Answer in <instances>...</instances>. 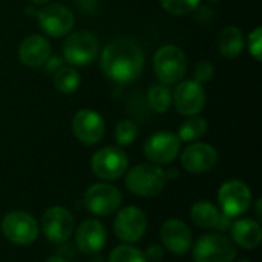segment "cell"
I'll use <instances>...</instances> for the list:
<instances>
[{"mask_svg": "<svg viewBox=\"0 0 262 262\" xmlns=\"http://www.w3.org/2000/svg\"><path fill=\"white\" fill-rule=\"evenodd\" d=\"M154 69L163 84H177L187 72V58L177 45H164L154 55Z\"/></svg>", "mask_w": 262, "mask_h": 262, "instance_id": "obj_3", "label": "cell"}, {"mask_svg": "<svg viewBox=\"0 0 262 262\" xmlns=\"http://www.w3.org/2000/svg\"><path fill=\"white\" fill-rule=\"evenodd\" d=\"M52 55L51 43L41 34H31L25 37L18 46V58L28 68H41Z\"/></svg>", "mask_w": 262, "mask_h": 262, "instance_id": "obj_19", "label": "cell"}, {"mask_svg": "<svg viewBox=\"0 0 262 262\" xmlns=\"http://www.w3.org/2000/svg\"><path fill=\"white\" fill-rule=\"evenodd\" d=\"M100 68L111 81L129 84L135 81L144 69L143 49L130 38L112 40L101 51Z\"/></svg>", "mask_w": 262, "mask_h": 262, "instance_id": "obj_1", "label": "cell"}, {"mask_svg": "<svg viewBox=\"0 0 262 262\" xmlns=\"http://www.w3.org/2000/svg\"><path fill=\"white\" fill-rule=\"evenodd\" d=\"M167 178L166 172L161 169V166L146 163V164H137L126 170L124 173V186L126 189L141 198H152L160 195L166 187Z\"/></svg>", "mask_w": 262, "mask_h": 262, "instance_id": "obj_2", "label": "cell"}, {"mask_svg": "<svg viewBox=\"0 0 262 262\" xmlns=\"http://www.w3.org/2000/svg\"><path fill=\"white\" fill-rule=\"evenodd\" d=\"M147 230L146 213L137 206H127L118 210L114 220V233L123 244L138 243Z\"/></svg>", "mask_w": 262, "mask_h": 262, "instance_id": "obj_13", "label": "cell"}, {"mask_svg": "<svg viewBox=\"0 0 262 262\" xmlns=\"http://www.w3.org/2000/svg\"><path fill=\"white\" fill-rule=\"evenodd\" d=\"M63 66V61H61V58L58 57V55H51L49 58H48V61L45 63V68H46V71L48 72H55L57 69H60Z\"/></svg>", "mask_w": 262, "mask_h": 262, "instance_id": "obj_33", "label": "cell"}, {"mask_svg": "<svg viewBox=\"0 0 262 262\" xmlns=\"http://www.w3.org/2000/svg\"><path fill=\"white\" fill-rule=\"evenodd\" d=\"M143 152L152 164L166 166L178 158L181 152V141L178 135L170 130H158L146 140Z\"/></svg>", "mask_w": 262, "mask_h": 262, "instance_id": "obj_12", "label": "cell"}, {"mask_svg": "<svg viewBox=\"0 0 262 262\" xmlns=\"http://www.w3.org/2000/svg\"><path fill=\"white\" fill-rule=\"evenodd\" d=\"M114 137H115V141L120 147L130 146L138 137V126L132 120H121L115 126Z\"/></svg>", "mask_w": 262, "mask_h": 262, "instance_id": "obj_27", "label": "cell"}, {"mask_svg": "<svg viewBox=\"0 0 262 262\" xmlns=\"http://www.w3.org/2000/svg\"><path fill=\"white\" fill-rule=\"evenodd\" d=\"M172 104L178 114L186 117L198 115L206 106V91L196 80H181L172 94Z\"/></svg>", "mask_w": 262, "mask_h": 262, "instance_id": "obj_14", "label": "cell"}, {"mask_svg": "<svg viewBox=\"0 0 262 262\" xmlns=\"http://www.w3.org/2000/svg\"><path fill=\"white\" fill-rule=\"evenodd\" d=\"M233 262H252V261H249V259H239V261H236V259H235Z\"/></svg>", "mask_w": 262, "mask_h": 262, "instance_id": "obj_41", "label": "cell"}, {"mask_svg": "<svg viewBox=\"0 0 262 262\" xmlns=\"http://www.w3.org/2000/svg\"><path fill=\"white\" fill-rule=\"evenodd\" d=\"M255 204H256V206H255V215H256V220H258V221H261L262 220V210H261L262 200L261 198H258Z\"/></svg>", "mask_w": 262, "mask_h": 262, "instance_id": "obj_35", "label": "cell"}, {"mask_svg": "<svg viewBox=\"0 0 262 262\" xmlns=\"http://www.w3.org/2000/svg\"><path fill=\"white\" fill-rule=\"evenodd\" d=\"M164 172H166V178H167V180H175V178H178V177H180L178 170H175V169H170V170H164Z\"/></svg>", "mask_w": 262, "mask_h": 262, "instance_id": "obj_36", "label": "cell"}, {"mask_svg": "<svg viewBox=\"0 0 262 262\" xmlns=\"http://www.w3.org/2000/svg\"><path fill=\"white\" fill-rule=\"evenodd\" d=\"M72 134L80 143L95 146L106 134L104 118L94 109H81L72 118Z\"/></svg>", "mask_w": 262, "mask_h": 262, "instance_id": "obj_15", "label": "cell"}, {"mask_svg": "<svg viewBox=\"0 0 262 262\" xmlns=\"http://www.w3.org/2000/svg\"><path fill=\"white\" fill-rule=\"evenodd\" d=\"M206 2H209V3H218L220 0H206Z\"/></svg>", "mask_w": 262, "mask_h": 262, "instance_id": "obj_40", "label": "cell"}, {"mask_svg": "<svg viewBox=\"0 0 262 262\" xmlns=\"http://www.w3.org/2000/svg\"><path fill=\"white\" fill-rule=\"evenodd\" d=\"M81 84V77L74 66H61L54 72V88L61 94H72Z\"/></svg>", "mask_w": 262, "mask_h": 262, "instance_id": "obj_23", "label": "cell"}, {"mask_svg": "<svg viewBox=\"0 0 262 262\" xmlns=\"http://www.w3.org/2000/svg\"><path fill=\"white\" fill-rule=\"evenodd\" d=\"M107 262H147L144 252L132 244H120L112 249Z\"/></svg>", "mask_w": 262, "mask_h": 262, "instance_id": "obj_26", "label": "cell"}, {"mask_svg": "<svg viewBox=\"0 0 262 262\" xmlns=\"http://www.w3.org/2000/svg\"><path fill=\"white\" fill-rule=\"evenodd\" d=\"M147 103L152 111L157 114H164L172 106V91L167 84L158 83L149 88L147 91Z\"/></svg>", "mask_w": 262, "mask_h": 262, "instance_id": "obj_25", "label": "cell"}, {"mask_svg": "<svg viewBox=\"0 0 262 262\" xmlns=\"http://www.w3.org/2000/svg\"><path fill=\"white\" fill-rule=\"evenodd\" d=\"M236 255V246L223 233L203 235L196 239L192 249L195 262H233Z\"/></svg>", "mask_w": 262, "mask_h": 262, "instance_id": "obj_6", "label": "cell"}, {"mask_svg": "<svg viewBox=\"0 0 262 262\" xmlns=\"http://www.w3.org/2000/svg\"><path fill=\"white\" fill-rule=\"evenodd\" d=\"M45 262H68V259L63 258V256H60V255H52V256H49Z\"/></svg>", "mask_w": 262, "mask_h": 262, "instance_id": "obj_37", "label": "cell"}, {"mask_svg": "<svg viewBox=\"0 0 262 262\" xmlns=\"http://www.w3.org/2000/svg\"><path fill=\"white\" fill-rule=\"evenodd\" d=\"M233 221H235L233 218H230V216H227V215L221 213L220 221H218V226H216V230H218V232H227V230H230V227H232V223H233Z\"/></svg>", "mask_w": 262, "mask_h": 262, "instance_id": "obj_34", "label": "cell"}, {"mask_svg": "<svg viewBox=\"0 0 262 262\" xmlns=\"http://www.w3.org/2000/svg\"><path fill=\"white\" fill-rule=\"evenodd\" d=\"M213 77H215V66H213L212 61L203 60V61H200L196 64V68H195V78L193 80H196L198 83L203 84V83H209Z\"/></svg>", "mask_w": 262, "mask_h": 262, "instance_id": "obj_30", "label": "cell"}, {"mask_svg": "<svg viewBox=\"0 0 262 262\" xmlns=\"http://www.w3.org/2000/svg\"><path fill=\"white\" fill-rule=\"evenodd\" d=\"M218 203L221 207V213L235 220L250 209L253 203V195L250 187L244 181L229 180L223 183L218 190Z\"/></svg>", "mask_w": 262, "mask_h": 262, "instance_id": "obj_10", "label": "cell"}, {"mask_svg": "<svg viewBox=\"0 0 262 262\" xmlns=\"http://www.w3.org/2000/svg\"><path fill=\"white\" fill-rule=\"evenodd\" d=\"M244 46H246V40H244V34L239 28L230 25L220 31L218 49L223 57L236 58L244 51Z\"/></svg>", "mask_w": 262, "mask_h": 262, "instance_id": "obj_21", "label": "cell"}, {"mask_svg": "<svg viewBox=\"0 0 262 262\" xmlns=\"http://www.w3.org/2000/svg\"><path fill=\"white\" fill-rule=\"evenodd\" d=\"M129 167V158L120 146H104L91 158L92 173L101 181H115L124 177Z\"/></svg>", "mask_w": 262, "mask_h": 262, "instance_id": "obj_8", "label": "cell"}, {"mask_svg": "<svg viewBox=\"0 0 262 262\" xmlns=\"http://www.w3.org/2000/svg\"><path fill=\"white\" fill-rule=\"evenodd\" d=\"M34 5H37V6H43V5H46V3H51V0H31Z\"/></svg>", "mask_w": 262, "mask_h": 262, "instance_id": "obj_39", "label": "cell"}, {"mask_svg": "<svg viewBox=\"0 0 262 262\" xmlns=\"http://www.w3.org/2000/svg\"><path fill=\"white\" fill-rule=\"evenodd\" d=\"M193 14H195V18L198 20V21H201V23H209L212 18H213V11L209 8V6H206V5H198V8L193 11Z\"/></svg>", "mask_w": 262, "mask_h": 262, "instance_id": "obj_32", "label": "cell"}, {"mask_svg": "<svg viewBox=\"0 0 262 262\" xmlns=\"http://www.w3.org/2000/svg\"><path fill=\"white\" fill-rule=\"evenodd\" d=\"M144 256H146L147 262H160L163 259V256H164V249H163L161 244H152V246L147 247Z\"/></svg>", "mask_w": 262, "mask_h": 262, "instance_id": "obj_31", "label": "cell"}, {"mask_svg": "<svg viewBox=\"0 0 262 262\" xmlns=\"http://www.w3.org/2000/svg\"><path fill=\"white\" fill-rule=\"evenodd\" d=\"M123 203V195L118 187L107 181L95 183L89 186L83 195V204L86 210L95 216H109L115 213Z\"/></svg>", "mask_w": 262, "mask_h": 262, "instance_id": "obj_9", "label": "cell"}, {"mask_svg": "<svg viewBox=\"0 0 262 262\" xmlns=\"http://www.w3.org/2000/svg\"><path fill=\"white\" fill-rule=\"evenodd\" d=\"M100 52L98 38L84 29L69 32L63 43V57L69 66L81 68L91 64Z\"/></svg>", "mask_w": 262, "mask_h": 262, "instance_id": "obj_5", "label": "cell"}, {"mask_svg": "<svg viewBox=\"0 0 262 262\" xmlns=\"http://www.w3.org/2000/svg\"><path fill=\"white\" fill-rule=\"evenodd\" d=\"M247 48L250 55L256 60L261 61L262 60V29L261 26H256L247 38Z\"/></svg>", "mask_w": 262, "mask_h": 262, "instance_id": "obj_29", "label": "cell"}, {"mask_svg": "<svg viewBox=\"0 0 262 262\" xmlns=\"http://www.w3.org/2000/svg\"><path fill=\"white\" fill-rule=\"evenodd\" d=\"M35 20L40 28V31L54 38L66 37L74 25H75V15L74 12L61 5V3H46L35 12Z\"/></svg>", "mask_w": 262, "mask_h": 262, "instance_id": "obj_7", "label": "cell"}, {"mask_svg": "<svg viewBox=\"0 0 262 262\" xmlns=\"http://www.w3.org/2000/svg\"><path fill=\"white\" fill-rule=\"evenodd\" d=\"M160 239H161L163 249L177 256L186 255L192 249V244H193L192 230L181 220L164 221L160 229Z\"/></svg>", "mask_w": 262, "mask_h": 262, "instance_id": "obj_17", "label": "cell"}, {"mask_svg": "<svg viewBox=\"0 0 262 262\" xmlns=\"http://www.w3.org/2000/svg\"><path fill=\"white\" fill-rule=\"evenodd\" d=\"M207 132V121L200 115L189 117L178 127V138L181 143H195L203 138Z\"/></svg>", "mask_w": 262, "mask_h": 262, "instance_id": "obj_24", "label": "cell"}, {"mask_svg": "<svg viewBox=\"0 0 262 262\" xmlns=\"http://www.w3.org/2000/svg\"><path fill=\"white\" fill-rule=\"evenodd\" d=\"M230 239L235 246L246 250H253L259 247L262 243V229L259 221L252 218H238L232 223Z\"/></svg>", "mask_w": 262, "mask_h": 262, "instance_id": "obj_20", "label": "cell"}, {"mask_svg": "<svg viewBox=\"0 0 262 262\" xmlns=\"http://www.w3.org/2000/svg\"><path fill=\"white\" fill-rule=\"evenodd\" d=\"M107 243V230L104 224L95 218L84 220L75 230V244L83 255L100 253Z\"/></svg>", "mask_w": 262, "mask_h": 262, "instance_id": "obj_18", "label": "cell"}, {"mask_svg": "<svg viewBox=\"0 0 262 262\" xmlns=\"http://www.w3.org/2000/svg\"><path fill=\"white\" fill-rule=\"evenodd\" d=\"M38 226L41 229L43 236L51 244L61 246L68 243V239L72 236L75 229V220L66 207L52 206L43 213L41 223Z\"/></svg>", "mask_w": 262, "mask_h": 262, "instance_id": "obj_11", "label": "cell"}, {"mask_svg": "<svg viewBox=\"0 0 262 262\" xmlns=\"http://www.w3.org/2000/svg\"><path fill=\"white\" fill-rule=\"evenodd\" d=\"M180 161L183 169L190 173H206L216 166L218 152L209 143L195 141L180 154Z\"/></svg>", "mask_w": 262, "mask_h": 262, "instance_id": "obj_16", "label": "cell"}, {"mask_svg": "<svg viewBox=\"0 0 262 262\" xmlns=\"http://www.w3.org/2000/svg\"><path fill=\"white\" fill-rule=\"evenodd\" d=\"M89 262H107L100 253H97V255H92V258H91V261Z\"/></svg>", "mask_w": 262, "mask_h": 262, "instance_id": "obj_38", "label": "cell"}, {"mask_svg": "<svg viewBox=\"0 0 262 262\" xmlns=\"http://www.w3.org/2000/svg\"><path fill=\"white\" fill-rule=\"evenodd\" d=\"M0 230L11 244L29 246L37 241L40 226L31 213L25 210H11L3 216Z\"/></svg>", "mask_w": 262, "mask_h": 262, "instance_id": "obj_4", "label": "cell"}, {"mask_svg": "<svg viewBox=\"0 0 262 262\" xmlns=\"http://www.w3.org/2000/svg\"><path fill=\"white\" fill-rule=\"evenodd\" d=\"M160 3H161V8L170 15L181 17V15H187L193 12L201 3V0H160Z\"/></svg>", "mask_w": 262, "mask_h": 262, "instance_id": "obj_28", "label": "cell"}, {"mask_svg": "<svg viewBox=\"0 0 262 262\" xmlns=\"http://www.w3.org/2000/svg\"><path fill=\"white\" fill-rule=\"evenodd\" d=\"M221 212L218 210V207L207 201V200H201L196 201L192 207H190V220L192 223L204 230H210V229H216L218 221H220Z\"/></svg>", "mask_w": 262, "mask_h": 262, "instance_id": "obj_22", "label": "cell"}]
</instances>
